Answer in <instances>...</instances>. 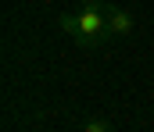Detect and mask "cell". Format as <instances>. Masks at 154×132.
Wrapping results in <instances>:
<instances>
[{
    "label": "cell",
    "instance_id": "obj_2",
    "mask_svg": "<svg viewBox=\"0 0 154 132\" xmlns=\"http://www.w3.org/2000/svg\"><path fill=\"white\" fill-rule=\"evenodd\" d=\"M133 29H136L133 14L125 7H118V4H108V36L111 40H125V36H133Z\"/></svg>",
    "mask_w": 154,
    "mask_h": 132
},
{
    "label": "cell",
    "instance_id": "obj_1",
    "mask_svg": "<svg viewBox=\"0 0 154 132\" xmlns=\"http://www.w3.org/2000/svg\"><path fill=\"white\" fill-rule=\"evenodd\" d=\"M57 25H61V32H68L86 50H93L104 40H111L108 36V4L104 0H86L79 11H61L57 14Z\"/></svg>",
    "mask_w": 154,
    "mask_h": 132
},
{
    "label": "cell",
    "instance_id": "obj_3",
    "mask_svg": "<svg viewBox=\"0 0 154 132\" xmlns=\"http://www.w3.org/2000/svg\"><path fill=\"white\" fill-rule=\"evenodd\" d=\"M82 129H86V132H108V122L93 114V118H86V122H82Z\"/></svg>",
    "mask_w": 154,
    "mask_h": 132
}]
</instances>
